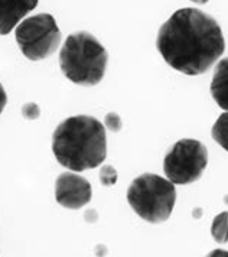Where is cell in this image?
Returning <instances> with one entry per match:
<instances>
[{"label": "cell", "mask_w": 228, "mask_h": 257, "mask_svg": "<svg viewBox=\"0 0 228 257\" xmlns=\"http://www.w3.org/2000/svg\"><path fill=\"white\" fill-rule=\"evenodd\" d=\"M156 48L173 70L185 75H201L224 54L225 39L212 16L185 8L160 26Z\"/></svg>", "instance_id": "1"}, {"label": "cell", "mask_w": 228, "mask_h": 257, "mask_svg": "<svg viewBox=\"0 0 228 257\" xmlns=\"http://www.w3.org/2000/svg\"><path fill=\"white\" fill-rule=\"evenodd\" d=\"M52 152L69 171L82 172L98 168L107 158L103 123L92 116L68 117L52 135Z\"/></svg>", "instance_id": "2"}, {"label": "cell", "mask_w": 228, "mask_h": 257, "mask_svg": "<svg viewBox=\"0 0 228 257\" xmlns=\"http://www.w3.org/2000/svg\"><path fill=\"white\" fill-rule=\"evenodd\" d=\"M108 54L100 41L90 32L81 31L69 35L59 52V67L69 81L91 87L103 80Z\"/></svg>", "instance_id": "3"}, {"label": "cell", "mask_w": 228, "mask_h": 257, "mask_svg": "<svg viewBox=\"0 0 228 257\" xmlns=\"http://www.w3.org/2000/svg\"><path fill=\"white\" fill-rule=\"evenodd\" d=\"M127 202L140 218L159 224L171 217L176 202V189L169 179L156 174H143L127 189Z\"/></svg>", "instance_id": "4"}, {"label": "cell", "mask_w": 228, "mask_h": 257, "mask_svg": "<svg viewBox=\"0 0 228 257\" xmlns=\"http://www.w3.org/2000/svg\"><path fill=\"white\" fill-rule=\"evenodd\" d=\"M15 36L22 54L31 61L51 57L62 41L57 21L49 13H39L22 21L16 26Z\"/></svg>", "instance_id": "5"}, {"label": "cell", "mask_w": 228, "mask_h": 257, "mask_svg": "<svg viewBox=\"0 0 228 257\" xmlns=\"http://www.w3.org/2000/svg\"><path fill=\"white\" fill-rule=\"evenodd\" d=\"M208 165L205 145L195 139H181L163 159L165 175L172 184L188 185L198 181Z\"/></svg>", "instance_id": "6"}, {"label": "cell", "mask_w": 228, "mask_h": 257, "mask_svg": "<svg viewBox=\"0 0 228 257\" xmlns=\"http://www.w3.org/2000/svg\"><path fill=\"white\" fill-rule=\"evenodd\" d=\"M92 197L91 184L77 174L64 172L55 182V199L59 205L68 210H80Z\"/></svg>", "instance_id": "7"}, {"label": "cell", "mask_w": 228, "mask_h": 257, "mask_svg": "<svg viewBox=\"0 0 228 257\" xmlns=\"http://www.w3.org/2000/svg\"><path fill=\"white\" fill-rule=\"evenodd\" d=\"M39 0H0V35H8L29 12L38 6Z\"/></svg>", "instance_id": "8"}, {"label": "cell", "mask_w": 228, "mask_h": 257, "mask_svg": "<svg viewBox=\"0 0 228 257\" xmlns=\"http://www.w3.org/2000/svg\"><path fill=\"white\" fill-rule=\"evenodd\" d=\"M211 94L218 107L228 111V57L221 59L215 67L211 81Z\"/></svg>", "instance_id": "9"}, {"label": "cell", "mask_w": 228, "mask_h": 257, "mask_svg": "<svg viewBox=\"0 0 228 257\" xmlns=\"http://www.w3.org/2000/svg\"><path fill=\"white\" fill-rule=\"evenodd\" d=\"M211 234L219 244L228 243V211L218 214L211 225Z\"/></svg>", "instance_id": "10"}, {"label": "cell", "mask_w": 228, "mask_h": 257, "mask_svg": "<svg viewBox=\"0 0 228 257\" xmlns=\"http://www.w3.org/2000/svg\"><path fill=\"white\" fill-rule=\"evenodd\" d=\"M211 135H212V139L228 152V111L218 117L215 124L212 126Z\"/></svg>", "instance_id": "11"}, {"label": "cell", "mask_w": 228, "mask_h": 257, "mask_svg": "<svg viewBox=\"0 0 228 257\" xmlns=\"http://www.w3.org/2000/svg\"><path fill=\"white\" fill-rule=\"evenodd\" d=\"M100 182L103 184L104 187H111L117 182V171L114 169L113 166L105 165L101 168L100 171Z\"/></svg>", "instance_id": "12"}, {"label": "cell", "mask_w": 228, "mask_h": 257, "mask_svg": "<svg viewBox=\"0 0 228 257\" xmlns=\"http://www.w3.org/2000/svg\"><path fill=\"white\" fill-rule=\"evenodd\" d=\"M104 124H105V127L108 128V130H111V132H120V128H122V118L119 117L117 113H108L105 118H104Z\"/></svg>", "instance_id": "13"}, {"label": "cell", "mask_w": 228, "mask_h": 257, "mask_svg": "<svg viewBox=\"0 0 228 257\" xmlns=\"http://www.w3.org/2000/svg\"><path fill=\"white\" fill-rule=\"evenodd\" d=\"M22 114L28 120H35L41 114V108H39V105L35 104V103H28V104H25L22 107Z\"/></svg>", "instance_id": "14"}, {"label": "cell", "mask_w": 228, "mask_h": 257, "mask_svg": "<svg viewBox=\"0 0 228 257\" xmlns=\"http://www.w3.org/2000/svg\"><path fill=\"white\" fill-rule=\"evenodd\" d=\"M6 103H8V95H6V91H5L3 85L0 84V114H2V111L5 110Z\"/></svg>", "instance_id": "15"}, {"label": "cell", "mask_w": 228, "mask_h": 257, "mask_svg": "<svg viewBox=\"0 0 228 257\" xmlns=\"http://www.w3.org/2000/svg\"><path fill=\"white\" fill-rule=\"evenodd\" d=\"M206 257H228L227 250H221V248H217V250H212L211 253H208Z\"/></svg>", "instance_id": "16"}, {"label": "cell", "mask_w": 228, "mask_h": 257, "mask_svg": "<svg viewBox=\"0 0 228 257\" xmlns=\"http://www.w3.org/2000/svg\"><path fill=\"white\" fill-rule=\"evenodd\" d=\"M191 2H194V3H198V5H205L206 2H209V0H191Z\"/></svg>", "instance_id": "17"}]
</instances>
